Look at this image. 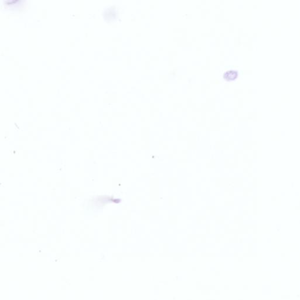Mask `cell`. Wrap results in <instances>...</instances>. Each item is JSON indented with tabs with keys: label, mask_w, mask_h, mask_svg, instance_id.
Masks as SVG:
<instances>
[{
	"label": "cell",
	"mask_w": 300,
	"mask_h": 300,
	"mask_svg": "<svg viewBox=\"0 0 300 300\" xmlns=\"http://www.w3.org/2000/svg\"><path fill=\"white\" fill-rule=\"evenodd\" d=\"M238 73L236 70H229L228 71H226L224 74L223 77L225 79L228 80H234L236 79Z\"/></svg>",
	"instance_id": "cell-1"
}]
</instances>
